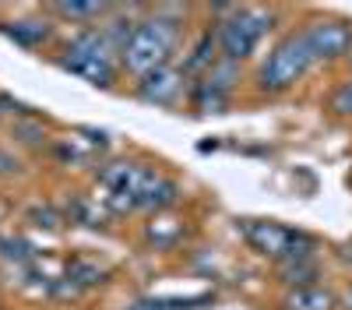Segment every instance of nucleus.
Returning a JSON list of instances; mask_svg holds the SVG:
<instances>
[{"mask_svg": "<svg viewBox=\"0 0 352 310\" xmlns=\"http://www.w3.org/2000/svg\"><path fill=\"white\" fill-rule=\"evenodd\" d=\"M109 53H113L109 36L92 28V32H81L78 39L67 43V49L60 56V67L85 78L88 85H102L106 89V85H113V56Z\"/></svg>", "mask_w": 352, "mask_h": 310, "instance_id": "nucleus-4", "label": "nucleus"}, {"mask_svg": "<svg viewBox=\"0 0 352 310\" xmlns=\"http://www.w3.org/2000/svg\"><path fill=\"white\" fill-rule=\"evenodd\" d=\"M310 64H314V56H310V49H307L303 32H292V36H285V39L268 53V60L261 64L257 81H261L264 92H285L289 85H296V81L307 74Z\"/></svg>", "mask_w": 352, "mask_h": 310, "instance_id": "nucleus-5", "label": "nucleus"}, {"mask_svg": "<svg viewBox=\"0 0 352 310\" xmlns=\"http://www.w3.org/2000/svg\"><path fill=\"white\" fill-rule=\"evenodd\" d=\"M176 36H180V28H176L173 18L155 14V18L138 21V25L131 28L127 43L120 46L124 67L134 71V74H141V78L152 74V71H159V67H166L169 53H173V46H176Z\"/></svg>", "mask_w": 352, "mask_h": 310, "instance_id": "nucleus-2", "label": "nucleus"}, {"mask_svg": "<svg viewBox=\"0 0 352 310\" xmlns=\"http://www.w3.org/2000/svg\"><path fill=\"white\" fill-rule=\"evenodd\" d=\"M272 28V14L268 11H257V8H236L222 25H219V46L222 56L229 64L243 60V56L254 53V46L261 43V36Z\"/></svg>", "mask_w": 352, "mask_h": 310, "instance_id": "nucleus-6", "label": "nucleus"}, {"mask_svg": "<svg viewBox=\"0 0 352 310\" xmlns=\"http://www.w3.org/2000/svg\"><path fill=\"white\" fill-rule=\"evenodd\" d=\"M229 89H232V64L226 60L222 67H212L208 74H204V81L194 89L197 109H204V113H222L226 92H229Z\"/></svg>", "mask_w": 352, "mask_h": 310, "instance_id": "nucleus-9", "label": "nucleus"}, {"mask_svg": "<svg viewBox=\"0 0 352 310\" xmlns=\"http://www.w3.org/2000/svg\"><path fill=\"white\" fill-rule=\"evenodd\" d=\"M99 180L116 208H162L176 201V184L138 162H113Z\"/></svg>", "mask_w": 352, "mask_h": 310, "instance_id": "nucleus-1", "label": "nucleus"}, {"mask_svg": "<svg viewBox=\"0 0 352 310\" xmlns=\"http://www.w3.org/2000/svg\"><path fill=\"white\" fill-rule=\"evenodd\" d=\"M56 11L67 18H92V14H102L106 8L102 4H56Z\"/></svg>", "mask_w": 352, "mask_h": 310, "instance_id": "nucleus-13", "label": "nucleus"}, {"mask_svg": "<svg viewBox=\"0 0 352 310\" xmlns=\"http://www.w3.org/2000/svg\"><path fill=\"white\" fill-rule=\"evenodd\" d=\"M310 275H314L310 261H285V282H300V286H307Z\"/></svg>", "mask_w": 352, "mask_h": 310, "instance_id": "nucleus-12", "label": "nucleus"}, {"mask_svg": "<svg viewBox=\"0 0 352 310\" xmlns=\"http://www.w3.org/2000/svg\"><path fill=\"white\" fill-rule=\"evenodd\" d=\"M345 307L352 310V286H349V293H345Z\"/></svg>", "mask_w": 352, "mask_h": 310, "instance_id": "nucleus-16", "label": "nucleus"}, {"mask_svg": "<svg viewBox=\"0 0 352 310\" xmlns=\"http://www.w3.org/2000/svg\"><path fill=\"white\" fill-rule=\"evenodd\" d=\"M303 39L314 60H335L352 46V28L345 21H314L303 28Z\"/></svg>", "mask_w": 352, "mask_h": 310, "instance_id": "nucleus-7", "label": "nucleus"}, {"mask_svg": "<svg viewBox=\"0 0 352 310\" xmlns=\"http://www.w3.org/2000/svg\"><path fill=\"white\" fill-rule=\"evenodd\" d=\"M4 32L11 39H18L21 46H36V43H43L50 36V25L46 21H18V25H8Z\"/></svg>", "mask_w": 352, "mask_h": 310, "instance_id": "nucleus-11", "label": "nucleus"}, {"mask_svg": "<svg viewBox=\"0 0 352 310\" xmlns=\"http://www.w3.org/2000/svg\"><path fill=\"white\" fill-rule=\"evenodd\" d=\"M240 230L247 236V243L268 258H278V261H307L310 250H314V236L300 233V230H289L282 222H264V219H247L240 222Z\"/></svg>", "mask_w": 352, "mask_h": 310, "instance_id": "nucleus-3", "label": "nucleus"}, {"mask_svg": "<svg viewBox=\"0 0 352 310\" xmlns=\"http://www.w3.org/2000/svg\"><path fill=\"white\" fill-rule=\"evenodd\" d=\"M331 109L335 113H352V81H345V85H338L335 89V96H331Z\"/></svg>", "mask_w": 352, "mask_h": 310, "instance_id": "nucleus-14", "label": "nucleus"}, {"mask_svg": "<svg viewBox=\"0 0 352 310\" xmlns=\"http://www.w3.org/2000/svg\"><path fill=\"white\" fill-rule=\"evenodd\" d=\"M331 307H335V296L317 286H296L285 296V310H331Z\"/></svg>", "mask_w": 352, "mask_h": 310, "instance_id": "nucleus-10", "label": "nucleus"}, {"mask_svg": "<svg viewBox=\"0 0 352 310\" xmlns=\"http://www.w3.org/2000/svg\"><path fill=\"white\" fill-rule=\"evenodd\" d=\"M127 310H166V303H155V300H138V303H131Z\"/></svg>", "mask_w": 352, "mask_h": 310, "instance_id": "nucleus-15", "label": "nucleus"}, {"mask_svg": "<svg viewBox=\"0 0 352 310\" xmlns=\"http://www.w3.org/2000/svg\"><path fill=\"white\" fill-rule=\"evenodd\" d=\"M184 92V74L180 71H169V67H159L152 74H144V81L138 85V96L144 102H155V106H173Z\"/></svg>", "mask_w": 352, "mask_h": 310, "instance_id": "nucleus-8", "label": "nucleus"}]
</instances>
